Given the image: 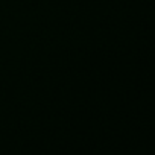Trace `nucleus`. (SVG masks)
I'll return each mask as SVG.
<instances>
[]
</instances>
